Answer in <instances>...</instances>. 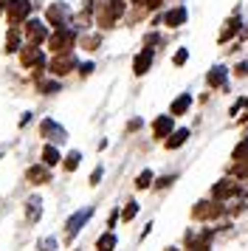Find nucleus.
Segmentation results:
<instances>
[{
	"label": "nucleus",
	"mask_w": 248,
	"mask_h": 251,
	"mask_svg": "<svg viewBox=\"0 0 248 251\" xmlns=\"http://www.w3.org/2000/svg\"><path fill=\"white\" fill-rule=\"evenodd\" d=\"M76 43V31L74 28H54V34H51V51L54 54H71V48Z\"/></svg>",
	"instance_id": "1"
},
{
	"label": "nucleus",
	"mask_w": 248,
	"mask_h": 251,
	"mask_svg": "<svg viewBox=\"0 0 248 251\" xmlns=\"http://www.w3.org/2000/svg\"><path fill=\"white\" fill-rule=\"evenodd\" d=\"M225 209L220 206V201H200V203H195L192 209V215L198 217V220H214V217H220Z\"/></svg>",
	"instance_id": "2"
},
{
	"label": "nucleus",
	"mask_w": 248,
	"mask_h": 251,
	"mask_svg": "<svg viewBox=\"0 0 248 251\" xmlns=\"http://www.w3.org/2000/svg\"><path fill=\"white\" fill-rule=\"evenodd\" d=\"M28 12H31V3L28 0H6V17H9V23L25 20Z\"/></svg>",
	"instance_id": "3"
},
{
	"label": "nucleus",
	"mask_w": 248,
	"mask_h": 251,
	"mask_svg": "<svg viewBox=\"0 0 248 251\" xmlns=\"http://www.w3.org/2000/svg\"><path fill=\"white\" fill-rule=\"evenodd\" d=\"M76 68V59L71 57V54H56L51 62H48V74H54V76H65L71 71Z\"/></svg>",
	"instance_id": "4"
},
{
	"label": "nucleus",
	"mask_w": 248,
	"mask_h": 251,
	"mask_svg": "<svg viewBox=\"0 0 248 251\" xmlns=\"http://www.w3.org/2000/svg\"><path fill=\"white\" fill-rule=\"evenodd\" d=\"M40 133H43V138L54 141V144H62V141L68 138L65 127L59 125V122H54V119H45L43 125H40Z\"/></svg>",
	"instance_id": "5"
},
{
	"label": "nucleus",
	"mask_w": 248,
	"mask_h": 251,
	"mask_svg": "<svg viewBox=\"0 0 248 251\" xmlns=\"http://www.w3.org/2000/svg\"><path fill=\"white\" fill-rule=\"evenodd\" d=\"M20 62L25 68H43L45 65V54L37 46H23L20 48Z\"/></svg>",
	"instance_id": "6"
},
{
	"label": "nucleus",
	"mask_w": 248,
	"mask_h": 251,
	"mask_svg": "<svg viewBox=\"0 0 248 251\" xmlns=\"http://www.w3.org/2000/svg\"><path fill=\"white\" fill-rule=\"evenodd\" d=\"M90 215H93V209L88 206V209H79L76 215L68 220V223H65V234H68V240H74V237L79 234V231H82V226H85V223L90 220Z\"/></svg>",
	"instance_id": "7"
},
{
	"label": "nucleus",
	"mask_w": 248,
	"mask_h": 251,
	"mask_svg": "<svg viewBox=\"0 0 248 251\" xmlns=\"http://www.w3.org/2000/svg\"><path fill=\"white\" fill-rule=\"evenodd\" d=\"M68 14H71V9H68L65 3H51V6L45 9V17H48V23L54 25V28H65Z\"/></svg>",
	"instance_id": "8"
},
{
	"label": "nucleus",
	"mask_w": 248,
	"mask_h": 251,
	"mask_svg": "<svg viewBox=\"0 0 248 251\" xmlns=\"http://www.w3.org/2000/svg\"><path fill=\"white\" fill-rule=\"evenodd\" d=\"M124 14V0H104V12H101V25H113Z\"/></svg>",
	"instance_id": "9"
},
{
	"label": "nucleus",
	"mask_w": 248,
	"mask_h": 251,
	"mask_svg": "<svg viewBox=\"0 0 248 251\" xmlns=\"http://www.w3.org/2000/svg\"><path fill=\"white\" fill-rule=\"evenodd\" d=\"M234 195H240V186H237L234 181H228V178L217 181V183H214V189H212L214 201H225V198H234Z\"/></svg>",
	"instance_id": "10"
},
{
	"label": "nucleus",
	"mask_w": 248,
	"mask_h": 251,
	"mask_svg": "<svg viewBox=\"0 0 248 251\" xmlns=\"http://www.w3.org/2000/svg\"><path fill=\"white\" fill-rule=\"evenodd\" d=\"M45 37H48L45 23H40V20H28V25H25V40H28V46H40Z\"/></svg>",
	"instance_id": "11"
},
{
	"label": "nucleus",
	"mask_w": 248,
	"mask_h": 251,
	"mask_svg": "<svg viewBox=\"0 0 248 251\" xmlns=\"http://www.w3.org/2000/svg\"><path fill=\"white\" fill-rule=\"evenodd\" d=\"M25 178H28V183H51V170L45 167V164H34V167H28V172H25Z\"/></svg>",
	"instance_id": "12"
},
{
	"label": "nucleus",
	"mask_w": 248,
	"mask_h": 251,
	"mask_svg": "<svg viewBox=\"0 0 248 251\" xmlns=\"http://www.w3.org/2000/svg\"><path fill=\"white\" fill-rule=\"evenodd\" d=\"M149 65H152V48H144V51L135 57V62H133L135 76H144L147 71H149Z\"/></svg>",
	"instance_id": "13"
},
{
	"label": "nucleus",
	"mask_w": 248,
	"mask_h": 251,
	"mask_svg": "<svg viewBox=\"0 0 248 251\" xmlns=\"http://www.w3.org/2000/svg\"><path fill=\"white\" fill-rule=\"evenodd\" d=\"M186 17H189V12H186V6H178V9H172V12L164 14V23L169 25V28H178V25L186 23Z\"/></svg>",
	"instance_id": "14"
},
{
	"label": "nucleus",
	"mask_w": 248,
	"mask_h": 251,
	"mask_svg": "<svg viewBox=\"0 0 248 251\" xmlns=\"http://www.w3.org/2000/svg\"><path fill=\"white\" fill-rule=\"evenodd\" d=\"M172 127H175V119L172 116H158L155 125H152V133H155V138H167L172 133Z\"/></svg>",
	"instance_id": "15"
},
{
	"label": "nucleus",
	"mask_w": 248,
	"mask_h": 251,
	"mask_svg": "<svg viewBox=\"0 0 248 251\" xmlns=\"http://www.w3.org/2000/svg\"><path fill=\"white\" fill-rule=\"evenodd\" d=\"M40 215H43V201L34 195V198H28V201H25V217H28V223H37V220H40Z\"/></svg>",
	"instance_id": "16"
},
{
	"label": "nucleus",
	"mask_w": 248,
	"mask_h": 251,
	"mask_svg": "<svg viewBox=\"0 0 248 251\" xmlns=\"http://www.w3.org/2000/svg\"><path fill=\"white\" fill-rule=\"evenodd\" d=\"M186 138H189V130L183 127V130H172L167 136V150H178V147H183L186 144Z\"/></svg>",
	"instance_id": "17"
},
{
	"label": "nucleus",
	"mask_w": 248,
	"mask_h": 251,
	"mask_svg": "<svg viewBox=\"0 0 248 251\" xmlns=\"http://www.w3.org/2000/svg\"><path fill=\"white\" fill-rule=\"evenodd\" d=\"M189 104H192V96H189V93H180L178 99L172 102V107H169V113H172V116H183L186 110H189Z\"/></svg>",
	"instance_id": "18"
},
{
	"label": "nucleus",
	"mask_w": 248,
	"mask_h": 251,
	"mask_svg": "<svg viewBox=\"0 0 248 251\" xmlns=\"http://www.w3.org/2000/svg\"><path fill=\"white\" fill-rule=\"evenodd\" d=\"M43 164L48 167V170L59 164V150H56L54 144H45V150H43Z\"/></svg>",
	"instance_id": "19"
},
{
	"label": "nucleus",
	"mask_w": 248,
	"mask_h": 251,
	"mask_svg": "<svg viewBox=\"0 0 248 251\" xmlns=\"http://www.w3.org/2000/svg\"><path fill=\"white\" fill-rule=\"evenodd\" d=\"M206 82H209V88H220L225 82V68L223 65H217V68L209 71V76H206Z\"/></svg>",
	"instance_id": "20"
},
{
	"label": "nucleus",
	"mask_w": 248,
	"mask_h": 251,
	"mask_svg": "<svg viewBox=\"0 0 248 251\" xmlns=\"http://www.w3.org/2000/svg\"><path fill=\"white\" fill-rule=\"evenodd\" d=\"M237 31H240V17L234 14V17H231V20L225 23V28L220 31V43H225V40H231V37H234Z\"/></svg>",
	"instance_id": "21"
},
{
	"label": "nucleus",
	"mask_w": 248,
	"mask_h": 251,
	"mask_svg": "<svg viewBox=\"0 0 248 251\" xmlns=\"http://www.w3.org/2000/svg\"><path fill=\"white\" fill-rule=\"evenodd\" d=\"M116 249V234L113 231H104L99 240H96V251H113Z\"/></svg>",
	"instance_id": "22"
},
{
	"label": "nucleus",
	"mask_w": 248,
	"mask_h": 251,
	"mask_svg": "<svg viewBox=\"0 0 248 251\" xmlns=\"http://www.w3.org/2000/svg\"><path fill=\"white\" fill-rule=\"evenodd\" d=\"M17 51H20V34H17V28H11L9 40H6V54H17Z\"/></svg>",
	"instance_id": "23"
},
{
	"label": "nucleus",
	"mask_w": 248,
	"mask_h": 251,
	"mask_svg": "<svg viewBox=\"0 0 248 251\" xmlns=\"http://www.w3.org/2000/svg\"><path fill=\"white\" fill-rule=\"evenodd\" d=\"M79 161H82V152H79V150H74V152H68V158L62 161V164H65V170L74 172V170L79 167Z\"/></svg>",
	"instance_id": "24"
},
{
	"label": "nucleus",
	"mask_w": 248,
	"mask_h": 251,
	"mask_svg": "<svg viewBox=\"0 0 248 251\" xmlns=\"http://www.w3.org/2000/svg\"><path fill=\"white\" fill-rule=\"evenodd\" d=\"M234 161H248V138H243L234 147Z\"/></svg>",
	"instance_id": "25"
},
{
	"label": "nucleus",
	"mask_w": 248,
	"mask_h": 251,
	"mask_svg": "<svg viewBox=\"0 0 248 251\" xmlns=\"http://www.w3.org/2000/svg\"><path fill=\"white\" fill-rule=\"evenodd\" d=\"M135 186H138V189H147V186H152V172L144 170L141 175H138V178H135Z\"/></svg>",
	"instance_id": "26"
},
{
	"label": "nucleus",
	"mask_w": 248,
	"mask_h": 251,
	"mask_svg": "<svg viewBox=\"0 0 248 251\" xmlns=\"http://www.w3.org/2000/svg\"><path fill=\"white\" fill-rule=\"evenodd\" d=\"M135 215H138V203H135V201H130V203L124 206V212H122V220H133Z\"/></svg>",
	"instance_id": "27"
},
{
	"label": "nucleus",
	"mask_w": 248,
	"mask_h": 251,
	"mask_svg": "<svg viewBox=\"0 0 248 251\" xmlns=\"http://www.w3.org/2000/svg\"><path fill=\"white\" fill-rule=\"evenodd\" d=\"M37 91H40V93H56V91H59V82H51V79L40 82V85H37Z\"/></svg>",
	"instance_id": "28"
},
{
	"label": "nucleus",
	"mask_w": 248,
	"mask_h": 251,
	"mask_svg": "<svg viewBox=\"0 0 248 251\" xmlns=\"http://www.w3.org/2000/svg\"><path fill=\"white\" fill-rule=\"evenodd\" d=\"M37 249L40 251H56V240L54 237H43L40 243H37Z\"/></svg>",
	"instance_id": "29"
},
{
	"label": "nucleus",
	"mask_w": 248,
	"mask_h": 251,
	"mask_svg": "<svg viewBox=\"0 0 248 251\" xmlns=\"http://www.w3.org/2000/svg\"><path fill=\"white\" fill-rule=\"evenodd\" d=\"M231 172H234V178H248V161H240Z\"/></svg>",
	"instance_id": "30"
},
{
	"label": "nucleus",
	"mask_w": 248,
	"mask_h": 251,
	"mask_svg": "<svg viewBox=\"0 0 248 251\" xmlns=\"http://www.w3.org/2000/svg\"><path fill=\"white\" fill-rule=\"evenodd\" d=\"M186 59H189V51H186V48H180L178 54H175V59H172V62H175V65H183Z\"/></svg>",
	"instance_id": "31"
},
{
	"label": "nucleus",
	"mask_w": 248,
	"mask_h": 251,
	"mask_svg": "<svg viewBox=\"0 0 248 251\" xmlns=\"http://www.w3.org/2000/svg\"><path fill=\"white\" fill-rule=\"evenodd\" d=\"M101 175H104V170H101V167H96V170L90 172V183H93V186H96V183L101 181Z\"/></svg>",
	"instance_id": "32"
},
{
	"label": "nucleus",
	"mask_w": 248,
	"mask_h": 251,
	"mask_svg": "<svg viewBox=\"0 0 248 251\" xmlns=\"http://www.w3.org/2000/svg\"><path fill=\"white\" fill-rule=\"evenodd\" d=\"M172 181H175V175H167V178H158V183H155V186H158V189H164V186H169Z\"/></svg>",
	"instance_id": "33"
},
{
	"label": "nucleus",
	"mask_w": 248,
	"mask_h": 251,
	"mask_svg": "<svg viewBox=\"0 0 248 251\" xmlns=\"http://www.w3.org/2000/svg\"><path fill=\"white\" fill-rule=\"evenodd\" d=\"M248 74V62H240V65H237V76H246Z\"/></svg>",
	"instance_id": "34"
},
{
	"label": "nucleus",
	"mask_w": 248,
	"mask_h": 251,
	"mask_svg": "<svg viewBox=\"0 0 248 251\" xmlns=\"http://www.w3.org/2000/svg\"><path fill=\"white\" fill-rule=\"evenodd\" d=\"M90 71H93V62H85V65H82V71H79V74H82V76H88Z\"/></svg>",
	"instance_id": "35"
},
{
	"label": "nucleus",
	"mask_w": 248,
	"mask_h": 251,
	"mask_svg": "<svg viewBox=\"0 0 248 251\" xmlns=\"http://www.w3.org/2000/svg\"><path fill=\"white\" fill-rule=\"evenodd\" d=\"M28 122H31V113H23V119H20V127H25Z\"/></svg>",
	"instance_id": "36"
},
{
	"label": "nucleus",
	"mask_w": 248,
	"mask_h": 251,
	"mask_svg": "<svg viewBox=\"0 0 248 251\" xmlns=\"http://www.w3.org/2000/svg\"><path fill=\"white\" fill-rule=\"evenodd\" d=\"M161 3H164V0H147V6H149V9H158Z\"/></svg>",
	"instance_id": "37"
},
{
	"label": "nucleus",
	"mask_w": 248,
	"mask_h": 251,
	"mask_svg": "<svg viewBox=\"0 0 248 251\" xmlns=\"http://www.w3.org/2000/svg\"><path fill=\"white\" fill-rule=\"evenodd\" d=\"M167 251H178V249H167Z\"/></svg>",
	"instance_id": "38"
},
{
	"label": "nucleus",
	"mask_w": 248,
	"mask_h": 251,
	"mask_svg": "<svg viewBox=\"0 0 248 251\" xmlns=\"http://www.w3.org/2000/svg\"><path fill=\"white\" fill-rule=\"evenodd\" d=\"M133 3H141V0H133Z\"/></svg>",
	"instance_id": "39"
}]
</instances>
